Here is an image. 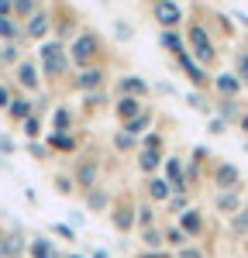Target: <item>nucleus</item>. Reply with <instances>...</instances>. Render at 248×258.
Listing matches in <instances>:
<instances>
[{
  "label": "nucleus",
  "instance_id": "nucleus-25",
  "mask_svg": "<svg viewBox=\"0 0 248 258\" xmlns=\"http://www.w3.org/2000/svg\"><path fill=\"white\" fill-rule=\"evenodd\" d=\"M45 31H48V14H31L28 35H31V38H45Z\"/></svg>",
  "mask_w": 248,
  "mask_h": 258
},
{
  "label": "nucleus",
  "instance_id": "nucleus-34",
  "mask_svg": "<svg viewBox=\"0 0 248 258\" xmlns=\"http://www.w3.org/2000/svg\"><path fill=\"white\" fill-rule=\"evenodd\" d=\"M55 131H59V135L69 131V110H55Z\"/></svg>",
  "mask_w": 248,
  "mask_h": 258
},
{
  "label": "nucleus",
  "instance_id": "nucleus-10",
  "mask_svg": "<svg viewBox=\"0 0 248 258\" xmlns=\"http://www.w3.org/2000/svg\"><path fill=\"white\" fill-rule=\"evenodd\" d=\"M114 114L128 124V120H135V117H142L145 114V107H142V100L138 97H121L117 103H114Z\"/></svg>",
  "mask_w": 248,
  "mask_h": 258
},
{
  "label": "nucleus",
  "instance_id": "nucleus-16",
  "mask_svg": "<svg viewBox=\"0 0 248 258\" xmlns=\"http://www.w3.org/2000/svg\"><path fill=\"white\" fill-rule=\"evenodd\" d=\"M217 117L231 124V120H241V117H245V110L238 107V100H231V97H221V103H217Z\"/></svg>",
  "mask_w": 248,
  "mask_h": 258
},
{
  "label": "nucleus",
  "instance_id": "nucleus-44",
  "mask_svg": "<svg viewBox=\"0 0 248 258\" xmlns=\"http://www.w3.org/2000/svg\"><path fill=\"white\" fill-rule=\"evenodd\" d=\"M142 258H172V255H165V251H152V255H142Z\"/></svg>",
  "mask_w": 248,
  "mask_h": 258
},
{
  "label": "nucleus",
  "instance_id": "nucleus-31",
  "mask_svg": "<svg viewBox=\"0 0 248 258\" xmlns=\"http://www.w3.org/2000/svg\"><path fill=\"white\" fill-rule=\"evenodd\" d=\"M52 148L73 152V148H76V138H73V135H52Z\"/></svg>",
  "mask_w": 248,
  "mask_h": 258
},
{
  "label": "nucleus",
  "instance_id": "nucleus-37",
  "mask_svg": "<svg viewBox=\"0 0 248 258\" xmlns=\"http://www.w3.org/2000/svg\"><path fill=\"white\" fill-rule=\"evenodd\" d=\"M142 148H159V152H162V138L152 131V135H145V138H142Z\"/></svg>",
  "mask_w": 248,
  "mask_h": 258
},
{
  "label": "nucleus",
  "instance_id": "nucleus-18",
  "mask_svg": "<svg viewBox=\"0 0 248 258\" xmlns=\"http://www.w3.org/2000/svg\"><path fill=\"white\" fill-rule=\"evenodd\" d=\"M227 227H231L234 238H248V203L234 214V217H227Z\"/></svg>",
  "mask_w": 248,
  "mask_h": 258
},
{
  "label": "nucleus",
  "instance_id": "nucleus-45",
  "mask_svg": "<svg viewBox=\"0 0 248 258\" xmlns=\"http://www.w3.org/2000/svg\"><path fill=\"white\" fill-rule=\"evenodd\" d=\"M241 131H245V138H248V110H245V117H241Z\"/></svg>",
  "mask_w": 248,
  "mask_h": 258
},
{
  "label": "nucleus",
  "instance_id": "nucleus-1",
  "mask_svg": "<svg viewBox=\"0 0 248 258\" xmlns=\"http://www.w3.org/2000/svg\"><path fill=\"white\" fill-rule=\"evenodd\" d=\"M186 52L193 55V59L200 62V66H214V59H217V48H214V41H210V35H207L204 24H190V35H186Z\"/></svg>",
  "mask_w": 248,
  "mask_h": 258
},
{
  "label": "nucleus",
  "instance_id": "nucleus-30",
  "mask_svg": "<svg viewBox=\"0 0 248 258\" xmlns=\"http://www.w3.org/2000/svg\"><path fill=\"white\" fill-rule=\"evenodd\" d=\"M76 179H80V186L93 189V182H97V165H83L80 172H76Z\"/></svg>",
  "mask_w": 248,
  "mask_h": 258
},
{
  "label": "nucleus",
  "instance_id": "nucleus-8",
  "mask_svg": "<svg viewBox=\"0 0 248 258\" xmlns=\"http://www.w3.org/2000/svg\"><path fill=\"white\" fill-rule=\"evenodd\" d=\"M179 231H183L190 241H197L200 234H204V214H200V210H193V207L183 210V214H179Z\"/></svg>",
  "mask_w": 248,
  "mask_h": 258
},
{
  "label": "nucleus",
  "instance_id": "nucleus-48",
  "mask_svg": "<svg viewBox=\"0 0 248 258\" xmlns=\"http://www.w3.org/2000/svg\"><path fill=\"white\" fill-rule=\"evenodd\" d=\"M172 4H176V0H172Z\"/></svg>",
  "mask_w": 248,
  "mask_h": 258
},
{
  "label": "nucleus",
  "instance_id": "nucleus-26",
  "mask_svg": "<svg viewBox=\"0 0 248 258\" xmlns=\"http://www.w3.org/2000/svg\"><path fill=\"white\" fill-rule=\"evenodd\" d=\"M142 238H145V248L159 251V248L165 244V231H155V227H145V231H142Z\"/></svg>",
  "mask_w": 248,
  "mask_h": 258
},
{
  "label": "nucleus",
  "instance_id": "nucleus-20",
  "mask_svg": "<svg viewBox=\"0 0 248 258\" xmlns=\"http://www.w3.org/2000/svg\"><path fill=\"white\" fill-rule=\"evenodd\" d=\"M148 124H152V110H145L142 117L128 120V124H124V135H131V138H138V135H145V131H148Z\"/></svg>",
  "mask_w": 248,
  "mask_h": 258
},
{
  "label": "nucleus",
  "instance_id": "nucleus-12",
  "mask_svg": "<svg viewBox=\"0 0 248 258\" xmlns=\"http://www.w3.org/2000/svg\"><path fill=\"white\" fill-rule=\"evenodd\" d=\"M214 90H217L221 97H231V100H238V93H241L245 86L238 83V76H234V73H221V76H214Z\"/></svg>",
  "mask_w": 248,
  "mask_h": 258
},
{
  "label": "nucleus",
  "instance_id": "nucleus-42",
  "mask_svg": "<svg viewBox=\"0 0 248 258\" xmlns=\"http://www.w3.org/2000/svg\"><path fill=\"white\" fill-rule=\"evenodd\" d=\"M0 107H11V93H7V86H0Z\"/></svg>",
  "mask_w": 248,
  "mask_h": 258
},
{
  "label": "nucleus",
  "instance_id": "nucleus-4",
  "mask_svg": "<svg viewBox=\"0 0 248 258\" xmlns=\"http://www.w3.org/2000/svg\"><path fill=\"white\" fill-rule=\"evenodd\" d=\"M245 203H248L245 186H238V189H217V197H214V210L224 214V217H234Z\"/></svg>",
  "mask_w": 248,
  "mask_h": 258
},
{
  "label": "nucleus",
  "instance_id": "nucleus-24",
  "mask_svg": "<svg viewBox=\"0 0 248 258\" xmlns=\"http://www.w3.org/2000/svg\"><path fill=\"white\" fill-rule=\"evenodd\" d=\"M165 244H172V248H186L190 238L179 231V224H169V227H165Z\"/></svg>",
  "mask_w": 248,
  "mask_h": 258
},
{
  "label": "nucleus",
  "instance_id": "nucleus-43",
  "mask_svg": "<svg viewBox=\"0 0 248 258\" xmlns=\"http://www.w3.org/2000/svg\"><path fill=\"white\" fill-rule=\"evenodd\" d=\"M0 18H11V0H0Z\"/></svg>",
  "mask_w": 248,
  "mask_h": 258
},
{
  "label": "nucleus",
  "instance_id": "nucleus-38",
  "mask_svg": "<svg viewBox=\"0 0 248 258\" xmlns=\"http://www.w3.org/2000/svg\"><path fill=\"white\" fill-rule=\"evenodd\" d=\"M90 207H93V210H103V207H107V197H103L100 189H93V193H90Z\"/></svg>",
  "mask_w": 248,
  "mask_h": 258
},
{
  "label": "nucleus",
  "instance_id": "nucleus-28",
  "mask_svg": "<svg viewBox=\"0 0 248 258\" xmlns=\"http://www.w3.org/2000/svg\"><path fill=\"white\" fill-rule=\"evenodd\" d=\"M21 35V28L14 24V18H0V38H7V41H14Z\"/></svg>",
  "mask_w": 248,
  "mask_h": 258
},
{
  "label": "nucleus",
  "instance_id": "nucleus-6",
  "mask_svg": "<svg viewBox=\"0 0 248 258\" xmlns=\"http://www.w3.org/2000/svg\"><path fill=\"white\" fill-rule=\"evenodd\" d=\"M152 14H155V21L162 24V31H176V28H179V21H183L179 4H172V0H155Z\"/></svg>",
  "mask_w": 248,
  "mask_h": 258
},
{
  "label": "nucleus",
  "instance_id": "nucleus-36",
  "mask_svg": "<svg viewBox=\"0 0 248 258\" xmlns=\"http://www.w3.org/2000/svg\"><path fill=\"white\" fill-rule=\"evenodd\" d=\"M207 127H210V135H224V131H227V120H221V117H217V114H214Z\"/></svg>",
  "mask_w": 248,
  "mask_h": 258
},
{
  "label": "nucleus",
  "instance_id": "nucleus-5",
  "mask_svg": "<svg viewBox=\"0 0 248 258\" xmlns=\"http://www.w3.org/2000/svg\"><path fill=\"white\" fill-rule=\"evenodd\" d=\"M176 62H179V69L186 73V80L193 83L197 90H207V86L214 83V76H207V69H204V66H200L197 59H193L190 52H179V55H176Z\"/></svg>",
  "mask_w": 248,
  "mask_h": 258
},
{
  "label": "nucleus",
  "instance_id": "nucleus-13",
  "mask_svg": "<svg viewBox=\"0 0 248 258\" xmlns=\"http://www.w3.org/2000/svg\"><path fill=\"white\" fill-rule=\"evenodd\" d=\"M100 86H103V69H97V66L83 69L80 76H76V90H83V93H93V90H100Z\"/></svg>",
  "mask_w": 248,
  "mask_h": 258
},
{
  "label": "nucleus",
  "instance_id": "nucleus-17",
  "mask_svg": "<svg viewBox=\"0 0 248 258\" xmlns=\"http://www.w3.org/2000/svg\"><path fill=\"white\" fill-rule=\"evenodd\" d=\"M18 80H21V86H24V90H38V86H41L38 69H35L31 62H21V66H18Z\"/></svg>",
  "mask_w": 248,
  "mask_h": 258
},
{
  "label": "nucleus",
  "instance_id": "nucleus-33",
  "mask_svg": "<svg viewBox=\"0 0 248 258\" xmlns=\"http://www.w3.org/2000/svg\"><path fill=\"white\" fill-rule=\"evenodd\" d=\"M186 103H190L193 110H200V114H210V103H207L200 93H190V97H186Z\"/></svg>",
  "mask_w": 248,
  "mask_h": 258
},
{
  "label": "nucleus",
  "instance_id": "nucleus-23",
  "mask_svg": "<svg viewBox=\"0 0 248 258\" xmlns=\"http://www.w3.org/2000/svg\"><path fill=\"white\" fill-rule=\"evenodd\" d=\"M135 214H138V210H131V207H117V214H114L117 231H131V227H135Z\"/></svg>",
  "mask_w": 248,
  "mask_h": 258
},
{
  "label": "nucleus",
  "instance_id": "nucleus-22",
  "mask_svg": "<svg viewBox=\"0 0 248 258\" xmlns=\"http://www.w3.org/2000/svg\"><path fill=\"white\" fill-rule=\"evenodd\" d=\"M31 258H59V251L52 248V241L35 238V241H31Z\"/></svg>",
  "mask_w": 248,
  "mask_h": 258
},
{
  "label": "nucleus",
  "instance_id": "nucleus-21",
  "mask_svg": "<svg viewBox=\"0 0 248 258\" xmlns=\"http://www.w3.org/2000/svg\"><path fill=\"white\" fill-rule=\"evenodd\" d=\"M7 114H11L14 120H28V117H31V100H24V97L11 100V107H7Z\"/></svg>",
  "mask_w": 248,
  "mask_h": 258
},
{
  "label": "nucleus",
  "instance_id": "nucleus-46",
  "mask_svg": "<svg viewBox=\"0 0 248 258\" xmlns=\"http://www.w3.org/2000/svg\"><path fill=\"white\" fill-rule=\"evenodd\" d=\"M93 258H107V255H103V251H97V255H93Z\"/></svg>",
  "mask_w": 248,
  "mask_h": 258
},
{
  "label": "nucleus",
  "instance_id": "nucleus-40",
  "mask_svg": "<svg viewBox=\"0 0 248 258\" xmlns=\"http://www.w3.org/2000/svg\"><path fill=\"white\" fill-rule=\"evenodd\" d=\"M179 258H204V251L193 248V244H186V248H179Z\"/></svg>",
  "mask_w": 248,
  "mask_h": 258
},
{
  "label": "nucleus",
  "instance_id": "nucleus-9",
  "mask_svg": "<svg viewBox=\"0 0 248 258\" xmlns=\"http://www.w3.org/2000/svg\"><path fill=\"white\" fill-rule=\"evenodd\" d=\"M165 169V179H169V186H172V193H186V172H183V162L176 159V155H169L162 162Z\"/></svg>",
  "mask_w": 248,
  "mask_h": 258
},
{
  "label": "nucleus",
  "instance_id": "nucleus-32",
  "mask_svg": "<svg viewBox=\"0 0 248 258\" xmlns=\"http://www.w3.org/2000/svg\"><path fill=\"white\" fill-rule=\"evenodd\" d=\"M135 224H142V231H145V227H152V224H155V214H152V207H138V214H135Z\"/></svg>",
  "mask_w": 248,
  "mask_h": 258
},
{
  "label": "nucleus",
  "instance_id": "nucleus-19",
  "mask_svg": "<svg viewBox=\"0 0 248 258\" xmlns=\"http://www.w3.org/2000/svg\"><path fill=\"white\" fill-rule=\"evenodd\" d=\"M159 45H162L165 52H172V55H179V52H186V41L176 35V31H162L159 35Z\"/></svg>",
  "mask_w": 248,
  "mask_h": 258
},
{
  "label": "nucleus",
  "instance_id": "nucleus-2",
  "mask_svg": "<svg viewBox=\"0 0 248 258\" xmlns=\"http://www.w3.org/2000/svg\"><path fill=\"white\" fill-rule=\"evenodd\" d=\"M38 55H41V69H45V76H66V69H69V55H66L62 41H41Z\"/></svg>",
  "mask_w": 248,
  "mask_h": 258
},
{
  "label": "nucleus",
  "instance_id": "nucleus-15",
  "mask_svg": "<svg viewBox=\"0 0 248 258\" xmlns=\"http://www.w3.org/2000/svg\"><path fill=\"white\" fill-rule=\"evenodd\" d=\"M162 162L165 159H162V152H159V148H142V152H138V169H142V172H148V176H152Z\"/></svg>",
  "mask_w": 248,
  "mask_h": 258
},
{
  "label": "nucleus",
  "instance_id": "nucleus-35",
  "mask_svg": "<svg viewBox=\"0 0 248 258\" xmlns=\"http://www.w3.org/2000/svg\"><path fill=\"white\" fill-rule=\"evenodd\" d=\"M21 124H24V135H28V138H38V131H41L38 117H28V120H21Z\"/></svg>",
  "mask_w": 248,
  "mask_h": 258
},
{
  "label": "nucleus",
  "instance_id": "nucleus-39",
  "mask_svg": "<svg viewBox=\"0 0 248 258\" xmlns=\"http://www.w3.org/2000/svg\"><path fill=\"white\" fill-rule=\"evenodd\" d=\"M114 145H117V148H121V152H128V148H135V138H131V135H117V138H114Z\"/></svg>",
  "mask_w": 248,
  "mask_h": 258
},
{
  "label": "nucleus",
  "instance_id": "nucleus-3",
  "mask_svg": "<svg viewBox=\"0 0 248 258\" xmlns=\"http://www.w3.org/2000/svg\"><path fill=\"white\" fill-rule=\"evenodd\" d=\"M100 55V38L93 35V31H83V35H76V41L69 45V59L76 62V66H83V69H90V62Z\"/></svg>",
  "mask_w": 248,
  "mask_h": 258
},
{
  "label": "nucleus",
  "instance_id": "nucleus-7",
  "mask_svg": "<svg viewBox=\"0 0 248 258\" xmlns=\"http://www.w3.org/2000/svg\"><path fill=\"white\" fill-rule=\"evenodd\" d=\"M214 186H217V189H238V186H241V172H238V165H231V162H217V165H214Z\"/></svg>",
  "mask_w": 248,
  "mask_h": 258
},
{
  "label": "nucleus",
  "instance_id": "nucleus-14",
  "mask_svg": "<svg viewBox=\"0 0 248 258\" xmlns=\"http://www.w3.org/2000/svg\"><path fill=\"white\" fill-rule=\"evenodd\" d=\"M117 90H121V97H138L142 100L145 93H148V83H145L142 76H124V80L117 83Z\"/></svg>",
  "mask_w": 248,
  "mask_h": 258
},
{
  "label": "nucleus",
  "instance_id": "nucleus-27",
  "mask_svg": "<svg viewBox=\"0 0 248 258\" xmlns=\"http://www.w3.org/2000/svg\"><path fill=\"white\" fill-rule=\"evenodd\" d=\"M234 76H238L241 86H248V48L238 52V59H234Z\"/></svg>",
  "mask_w": 248,
  "mask_h": 258
},
{
  "label": "nucleus",
  "instance_id": "nucleus-11",
  "mask_svg": "<svg viewBox=\"0 0 248 258\" xmlns=\"http://www.w3.org/2000/svg\"><path fill=\"white\" fill-rule=\"evenodd\" d=\"M145 189H148V200L152 203H169V197H172V186H169L165 176H152L145 182Z\"/></svg>",
  "mask_w": 248,
  "mask_h": 258
},
{
  "label": "nucleus",
  "instance_id": "nucleus-47",
  "mask_svg": "<svg viewBox=\"0 0 248 258\" xmlns=\"http://www.w3.org/2000/svg\"><path fill=\"white\" fill-rule=\"evenodd\" d=\"M245 152H248V141H245Z\"/></svg>",
  "mask_w": 248,
  "mask_h": 258
},
{
  "label": "nucleus",
  "instance_id": "nucleus-41",
  "mask_svg": "<svg viewBox=\"0 0 248 258\" xmlns=\"http://www.w3.org/2000/svg\"><path fill=\"white\" fill-rule=\"evenodd\" d=\"M14 7H18V14H31L35 0H14Z\"/></svg>",
  "mask_w": 248,
  "mask_h": 258
},
{
  "label": "nucleus",
  "instance_id": "nucleus-29",
  "mask_svg": "<svg viewBox=\"0 0 248 258\" xmlns=\"http://www.w3.org/2000/svg\"><path fill=\"white\" fill-rule=\"evenodd\" d=\"M165 207H169V214H183V210H190V200H186V193H172Z\"/></svg>",
  "mask_w": 248,
  "mask_h": 258
}]
</instances>
